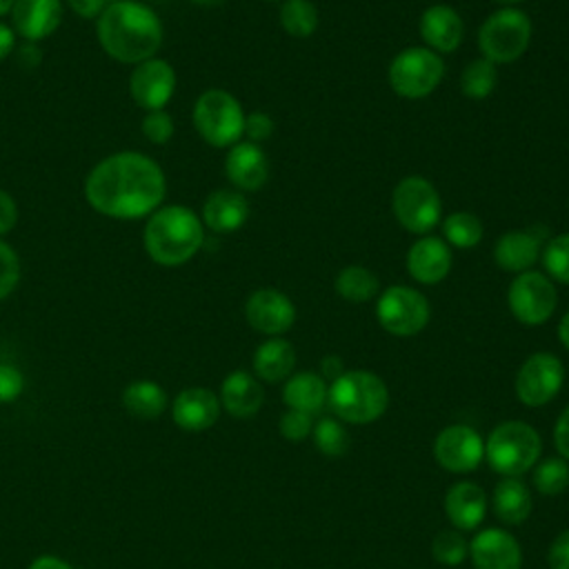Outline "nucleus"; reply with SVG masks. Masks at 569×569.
Segmentation results:
<instances>
[{"label": "nucleus", "mask_w": 569, "mask_h": 569, "mask_svg": "<svg viewBox=\"0 0 569 569\" xmlns=\"http://www.w3.org/2000/svg\"><path fill=\"white\" fill-rule=\"evenodd\" d=\"M540 253H542V233L538 227L507 231L493 244L496 264L511 273L529 271L540 260Z\"/></svg>", "instance_id": "aec40b11"}, {"label": "nucleus", "mask_w": 569, "mask_h": 569, "mask_svg": "<svg viewBox=\"0 0 569 569\" xmlns=\"http://www.w3.org/2000/svg\"><path fill=\"white\" fill-rule=\"evenodd\" d=\"M249 218V202L238 189H218L202 204V224L216 233H231Z\"/></svg>", "instance_id": "5701e85b"}, {"label": "nucleus", "mask_w": 569, "mask_h": 569, "mask_svg": "<svg viewBox=\"0 0 569 569\" xmlns=\"http://www.w3.org/2000/svg\"><path fill=\"white\" fill-rule=\"evenodd\" d=\"M18 222V204L11 198V193H7L4 189H0V236L9 233Z\"/></svg>", "instance_id": "c03bdc74"}, {"label": "nucleus", "mask_w": 569, "mask_h": 569, "mask_svg": "<svg viewBox=\"0 0 569 569\" xmlns=\"http://www.w3.org/2000/svg\"><path fill=\"white\" fill-rule=\"evenodd\" d=\"M531 42V18L516 7H502L485 18L478 29L482 58L493 64L516 62Z\"/></svg>", "instance_id": "423d86ee"}, {"label": "nucleus", "mask_w": 569, "mask_h": 569, "mask_svg": "<svg viewBox=\"0 0 569 569\" xmlns=\"http://www.w3.org/2000/svg\"><path fill=\"white\" fill-rule=\"evenodd\" d=\"M391 209L398 224L409 233H429L440 222L442 200L427 178L407 176L393 187Z\"/></svg>", "instance_id": "1a4fd4ad"}, {"label": "nucleus", "mask_w": 569, "mask_h": 569, "mask_svg": "<svg viewBox=\"0 0 569 569\" xmlns=\"http://www.w3.org/2000/svg\"><path fill=\"white\" fill-rule=\"evenodd\" d=\"M431 553L433 558L440 562V565H447V567H453V565H460L467 553H469V542L465 540L462 533L453 531V529H445L440 531L433 542H431Z\"/></svg>", "instance_id": "e433bc0d"}, {"label": "nucleus", "mask_w": 569, "mask_h": 569, "mask_svg": "<svg viewBox=\"0 0 569 569\" xmlns=\"http://www.w3.org/2000/svg\"><path fill=\"white\" fill-rule=\"evenodd\" d=\"M336 293L349 302H369L380 293L378 276L362 264H347L333 280Z\"/></svg>", "instance_id": "c756f323"}, {"label": "nucleus", "mask_w": 569, "mask_h": 569, "mask_svg": "<svg viewBox=\"0 0 569 569\" xmlns=\"http://www.w3.org/2000/svg\"><path fill=\"white\" fill-rule=\"evenodd\" d=\"M327 393H329V387L322 376L313 371H300L284 382L282 400L289 409L313 416L322 411V407L327 405Z\"/></svg>", "instance_id": "a878e982"}, {"label": "nucleus", "mask_w": 569, "mask_h": 569, "mask_svg": "<svg viewBox=\"0 0 569 569\" xmlns=\"http://www.w3.org/2000/svg\"><path fill=\"white\" fill-rule=\"evenodd\" d=\"M545 273L562 284H569V231L551 236L542 247Z\"/></svg>", "instance_id": "72a5a7b5"}, {"label": "nucleus", "mask_w": 569, "mask_h": 569, "mask_svg": "<svg viewBox=\"0 0 569 569\" xmlns=\"http://www.w3.org/2000/svg\"><path fill=\"white\" fill-rule=\"evenodd\" d=\"M296 367V349L284 338H269L264 340L253 353V371L260 380L280 382L289 378Z\"/></svg>", "instance_id": "bb28decb"}, {"label": "nucleus", "mask_w": 569, "mask_h": 569, "mask_svg": "<svg viewBox=\"0 0 569 569\" xmlns=\"http://www.w3.org/2000/svg\"><path fill=\"white\" fill-rule=\"evenodd\" d=\"M98 42L118 62L140 64L162 44V22L153 9L136 0H116L104 7L96 24Z\"/></svg>", "instance_id": "f03ea898"}, {"label": "nucleus", "mask_w": 569, "mask_h": 569, "mask_svg": "<svg viewBox=\"0 0 569 569\" xmlns=\"http://www.w3.org/2000/svg\"><path fill=\"white\" fill-rule=\"evenodd\" d=\"M124 409L136 418H158L167 409V393L153 380H133L122 391Z\"/></svg>", "instance_id": "c85d7f7f"}, {"label": "nucleus", "mask_w": 569, "mask_h": 569, "mask_svg": "<svg viewBox=\"0 0 569 569\" xmlns=\"http://www.w3.org/2000/svg\"><path fill=\"white\" fill-rule=\"evenodd\" d=\"M445 76V62L440 53L429 47H407L389 62V84L393 93L407 100L427 98L438 89Z\"/></svg>", "instance_id": "6e6552de"}, {"label": "nucleus", "mask_w": 569, "mask_h": 569, "mask_svg": "<svg viewBox=\"0 0 569 569\" xmlns=\"http://www.w3.org/2000/svg\"><path fill=\"white\" fill-rule=\"evenodd\" d=\"M193 4H200V7H216V4H220L222 0H191Z\"/></svg>", "instance_id": "864d4df0"}, {"label": "nucleus", "mask_w": 569, "mask_h": 569, "mask_svg": "<svg viewBox=\"0 0 569 569\" xmlns=\"http://www.w3.org/2000/svg\"><path fill=\"white\" fill-rule=\"evenodd\" d=\"M551 569H569V529H565L549 547L547 553Z\"/></svg>", "instance_id": "37998d69"}, {"label": "nucleus", "mask_w": 569, "mask_h": 569, "mask_svg": "<svg viewBox=\"0 0 569 569\" xmlns=\"http://www.w3.org/2000/svg\"><path fill=\"white\" fill-rule=\"evenodd\" d=\"M264 391L249 371H231L220 385V405L236 418H249L262 407Z\"/></svg>", "instance_id": "393cba45"}, {"label": "nucleus", "mask_w": 569, "mask_h": 569, "mask_svg": "<svg viewBox=\"0 0 569 569\" xmlns=\"http://www.w3.org/2000/svg\"><path fill=\"white\" fill-rule=\"evenodd\" d=\"M311 416L309 413H302V411H296V409H289L282 418H280V433L287 438V440H302L311 433Z\"/></svg>", "instance_id": "ea45409f"}, {"label": "nucleus", "mask_w": 569, "mask_h": 569, "mask_svg": "<svg viewBox=\"0 0 569 569\" xmlns=\"http://www.w3.org/2000/svg\"><path fill=\"white\" fill-rule=\"evenodd\" d=\"M24 389V378L13 365H0V402H13Z\"/></svg>", "instance_id": "a19ab883"}, {"label": "nucleus", "mask_w": 569, "mask_h": 569, "mask_svg": "<svg viewBox=\"0 0 569 569\" xmlns=\"http://www.w3.org/2000/svg\"><path fill=\"white\" fill-rule=\"evenodd\" d=\"M193 127L211 147H233L244 136L242 104L224 89H207L193 104Z\"/></svg>", "instance_id": "0eeeda50"}, {"label": "nucleus", "mask_w": 569, "mask_h": 569, "mask_svg": "<svg viewBox=\"0 0 569 569\" xmlns=\"http://www.w3.org/2000/svg\"><path fill=\"white\" fill-rule=\"evenodd\" d=\"M451 247L436 236L416 240L407 251V271L420 284H438L451 271Z\"/></svg>", "instance_id": "a211bd4d"}, {"label": "nucleus", "mask_w": 569, "mask_h": 569, "mask_svg": "<svg viewBox=\"0 0 569 569\" xmlns=\"http://www.w3.org/2000/svg\"><path fill=\"white\" fill-rule=\"evenodd\" d=\"M420 38L436 53H451L465 38V22L451 4H431L422 11L418 22Z\"/></svg>", "instance_id": "dca6fc26"}, {"label": "nucleus", "mask_w": 569, "mask_h": 569, "mask_svg": "<svg viewBox=\"0 0 569 569\" xmlns=\"http://www.w3.org/2000/svg\"><path fill=\"white\" fill-rule=\"evenodd\" d=\"M558 340H560L562 347L569 351V311L560 318V325H558Z\"/></svg>", "instance_id": "3c124183"}, {"label": "nucleus", "mask_w": 569, "mask_h": 569, "mask_svg": "<svg viewBox=\"0 0 569 569\" xmlns=\"http://www.w3.org/2000/svg\"><path fill=\"white\" fill-rule=\"evenodd\" d=\"M20 280V260L18 253L0 240V300L7 298Z\"/></svg>", "instance_id": "58836bf2"}, {"label": "nucleus", "mask_w": 569, "mask_h": 569, "mask_svg": "<svg viewBox=\"0 0 569 569\" xmlns=\"http://www.w3.org/2000/svg\"><path fill=\"white\" fill-rule=\"evenodd\" d=\"M167 193L156 160L138 151H118L100 160L84 180L87 202L102 216L133 220L153 213Z\"/></svg>", "instance_id": "f257e3e1"}, {"label": "nucleus", "mask_w": 569, "mask_h": 569, "mask_svg": "<svg viewBox=\"0 0 569 569\" xmlns=\"http://www.w3.org/2000/svg\"><path fill=\"white\" fill-rule=\"evenodd\" d=\"M129 91L138 107L158 111L171 100L176 91V71L167 60L149 58L136 64L129 78Z\"/></svg>", "instance_id": "2eb2a0df"}, {"label": "nucleus", "mask_w": 569, "mask_h": 569, "mask_svg": "<svg viewBox=\"0 0 569 569\" xmlns=\"http://www.w3.org/2000/svg\"><path fill=\"white\" fill-rule=\"evenodd\" d=\"M327 405L340 420L349 425H367L385 413L389 391L382 378L373 371L351 369L331 382Z\"/></svg>", "instance_id": "20e7f679"}, {"label": "nucleus", "mask_w": 569, "mask_h": 569, "mask_svg": "<svg viewBox=\"0 0 569 569\" xmlns=\"http://www.w3.org/2000/svg\"><path fill=\"white\" fill-rule=\"evenodd\" d=\"M433 456L447 471L467 473L485 458V442L476 429L467 425H451L436 436Z\"/></svg>", "instance_id": "4468645a"}, {"label": "nucleus", "mask_w": 569, "mask_h": 569, "mask_svg": "<svg viewBox=\"0 0 569 569\" xmlns=\"http://www.w3.org/2000/svg\"><path fill=\"white\" fill-rule=\"evenodd\" d=\"M13 2H16V0H0V16L9 13L11 7H13Z\"/></svg>", "instance_id": "603ef678"}, {"label": "nucleus", "mask_w": 569, "mask_h": 569, "mask_svg": "<svg viewBox=\"0 0 569 569\" xmlns=\"http://www.w3.org/2000/svg\"><path fill=\"white\" fill-rule=\"evenodd\" d=\"M273 133V120L269 113L264 111H251L249 116H244V136L249 138V142H264L269 136Z\"/></svg>", "instance_id": "79ce46f5"}, {"label": "nucleus", "mask_w": 569, "mask_h": 569, "mask_svg": "<svg viewBox=\"0 0 569 569\" xmlns=\"http://www.w3.org/2000/svg\"><path fill=\"white\" fill-rule=\"evenodd\" d=\"M204 242L202 220L184 204H167L144 224V249L162 267L189 262Z\"/></svg>", "instance_id": "7ed1b4c3"}, {"label": "nucleus", "mask_w": 569, "mask_h": 569, "mask_svg": "<svg viewBox=\"0 0 569 569\" xmlns=\"http://www.w3.org/2000/svg\"><path fill=\"white\" fill-rule=\"evenodd\" d=\"M220 416V398L207 387L182 389L171 407L173 422L184 431H204Z\"/></svg>", "instance_id": "4be33fe9"}, {"label": "nucleus", "mask_w": 569, "mask_h": 569, "mask_svg": "<svg viewBox=\"0 0 569 569\" xmlns=\"http://www.w3.org/2000/svg\"><path fill=\"white\" fill-rule=\"evenodd\" d=\"M553 445L558 453L569 460V407L558 416L556 429H553Z\"/></svg>", "instance_id": "a18cd8bd"}, {"label": "nucleus", "mask_w": 569, "mask_h": 569, "mask_svg": "<svg viewBox=\"0 0 569 569\" xmlns=\"http://www.w3.org/2000/svg\"><path fill=\"white\" fill-rule=\"evenodd\" d=\"M264 2H276V0H264Z\"/></svg>", "instance_id": "6e6d98bb"}, {"label": "nucleus", "mask_w": 569, "mask_h": 569, "mask_svg": "<svg viewBox=\"0 0 569 569\" xmlns=\"http://www.w3.org/2000/svg\"><path fill=\"white\" fill-rule=\"evenodd\" d=\"M278 20L289 36L309 38L318 29V9L311 0H284Z\"/></svg>", "instance_id": "473e14b6"}, {"label": "nucleus", "mask_w": 569, "mask_h": 569, "mask_svg": "<svg viewBox=\"0 0 569 569\" xmlns=\"http://www.w3.org/2000/svg\"><path fill=\"white\" fill-rule=\"evenodd\" d=\"M538 431L520 420H507L493 427L485 442V458L489 467L502 476H520L540 458Z\"/></svg>", "instance_id": "39448f33"}, {"label": "nucleus", "mask_w": 569, "mask_h": 569, "mask_svg": "<svg viewBox=\"0 0 569 569\" xmlns=\"http://www.w3.org/2000/svg\"><path fill=\"white\" fill-rule=\"evenodd\" d=\"M493 2H498V4H505V7H511V4H516V2H522V0H493Z\"/></svg>", "instance_id": "5fc2aeb1"}, {"label": "nucleus", "mask_w": 569, "mask_h": 569, "mask_svg": "<svg viewBox=\"0 0 569 569\" xmlns=\"http://www.w3.org/2000/svg\"><path fill=\"white\" fill-rule=\"evenodd\" d=\"M16 47V31L0 22V60L7 58Z\"/></svg>", "instance_id": "de8ad7c7"}, {"label": "nucleus", "mask_w": 569, "mask_h": 569, "mask_svg": "<svg viewBox=\"0 0 569 569\" xmlns=\"http://www.w3.org/2000/svg\"><path fill=\"white\" fill-rule=\"evenodd\" d=\"M476 569H520L522 551L518 540L502 529H485L469 545Z\"/></svg>", "instance_id": "6ab92c4d"}, {"label": "nucleus", "mask_w": 569, "mask_h": 569, "mask_svg": "<svg viewBox=\"0 0 569 569\" xmlns=\"http://www.w3.org/2000/svg\"><path fill=\"white\" fill-rule=\"evenodd\" d=\"M498 84V69L487 58H476L467 62L460 73V91L469 100H485L493 93Z\"/></svg>", "instance_id": "2f4dec72"}, {"label": "nucleus", "mask_w": 569, "mask_h": 569, "mask_svg": "<svg viewBox=\"0 0 569 569\" xmlns=\"http://www.w3.org/2000/svg\"><path fill=\"white\" fill-rule=\"evenodd\" d=\"M142 133L149 142L153 144H164L171 140L173 136V120L171 116L164 111V109H158V111H149L144 118H142Z\"/></svg>", "instance_id": "4c0bfd02"}, {"label": "nucleus", "mask_w": 569, "mask_h": 569, "mask_svg": "<svg viewBox=\"0 0 569 569\" xmlns=\"http://www.w3.org/2000/svg\"><path fill=\"white\" fill-rule=\"evenodd\" d=\"M565 382V367L549 351L531 353L518 369L516 396L527 407H542L556 398Z\"/></svg>", "instance_id": "f8f14e48"}, {"label": "nucleus", "mask_w": 569, "mask_h": 569, "mask_svg": "<svg viewBox=\"0 0 569 569\" xmlns=\"http://www.w3.org/2000/svg\"><path fill=\"white\" fill-rule=\"evenodd\" d=\"M244 318L251 329L273 338L293 327L296 305L280 289H256L244 302Z\"/></svg>", "instance_id": "ddd939ff"}, {"label": "nucleus", "mask_w": 569, "mask_h": 569, "mask_svg": "<svg viewBox=\"0 0 569 569\" xmlns=\"http://www.w3.org/2000/svg\"><path fill=\"white\" fill-rule=\"evenodd\" d=\"M29 569H71V565H67L64 560L53 558V556H40L29 565Z\"/></svg>", "instance_id": "09e8293b"}, {"label": "nucleus", "mask_w": 569, "mask_h": 569, "mask_svg": "<svg viewBox=\"0 0 569 569\" xmlns=\"http://www.w3.org/2000/svg\"><path fill=\"white\" fill-rule=\"evenodd\" d=\"M431 316L429 300L413 287L391 284L378 293L376 318L378 325L398 338L420 333Z\"/></svg>", "instance_id": "9d476101"}, {"label": "nucleus", "mask_w": 569, "mask_h": 569, "mask_svg": "<svg viewBox=\"0 0 569 569\" xmlns=\"http://www.w3.org/2000/svg\"><path fill=\"white\" fill-rule=\"evenodd\" d=\"M445 511L453 527L476 529L487 513V493L473 482H456L445 496Z\"/></svg>", "instance_id": "b1692460"}, {"label": "nucleus", "mask_w": 569, "mask_h": 569, "mask_svg": "<svg viewBox=\"0 0 569 569\" xmlns=\"http://www.w3.org/2000/svg\"><path fill=\"white\" fill-rule=\"evenodd\" d=\"M322 373L327 376V378H338L340 373H345V369H342V360L338 358V356H327L325 360H322Z\"/></svg>", "instance_id": "8fccbe9b"}, {"label": "nucleus", "mask_w": 569, "mask_h": 569, "mask_svg": "<svg viewBox=\"0 0 569 569\" xmlns=\"http://www.w3.org/2000/svg\"><path fill=\"white\" fill-rule=\"evenodd\" d=\"M313 440L316 447L325 453V456H342L349 449V433L347 429L333 420V418H322L316 427H313Z\"/></svg>", "instance_id": "c9c22d12"}, {"label": "nucleus", "mask_w": 569, "mask_h": 569, "mask_svg": "<svg viewBox=\"0 0 569 569\" xmlns=\"http://www.w3.org/2000/svg\"><path fill=\"white\" fill-rule=\"evenodd\" d=\"M533 487L542 496H556L569 487V465L565 458H547L533 469Z\"/></svg>", "instance_id": "f704fd0d"}, {"label": "nucleus", "mask_w": 569, "mask_h": 569, "mask_svg": "<svg viewBox=\"0 0 569 569\" xmlns=\"http://www.w3.org/2000/svg\"><path fill=\"white\" fill-rule=\"evenodd\" d=\"M493 513L505 525H520L531 513V493L518 476H505L493 489Z\"/></svg>", "instance_id": "cd10ccee"}, {"label": "nucleus", "mask_w": 569, "mask_h": 569, "mask_svg": "<svg viewBox=\"0 0 569 569\" xmlns=\"http://www.w3.org/2000/svg\"><path fill=\"white\" fill-rule=\"evenodd\" d=\"M67 2L73 9V13H78L80 18H98L107 7V0H67Z\"/></svg>", "instance_id": "49530a36"}, {"label": "nucleus", "mask_w": 569, "mask_h": 569, "mask_svg": "<svg viewBox=\"0 0 569 569\" xmlns=\"http://www.w3.org/2000/svg\"><path fill=\"white\" fill-rule=\"evenodd\" d=\"M62 20L60 0H16L11 7V27L24 40H42L51 36Z\"/></svg>", "instance_id": "412c9836"}, {"label": "nucleus", "mask_w": 569, "mask_h": 569, "mask_svg": "<svg viewBox=\"0 0 569 569\" xmlns=\"http://www.w3.org/2000/svg\"><path fill=\"white\" fill-rule=\"evenodd\" d=\"M224 173L238 191H258L269 178V160L260 144L236 142L224 156Z\"/></svg>", "instance_id": "f3484780"}, {"label": "nucleus", "mask_w": 569, "mask_h": 569, "mask_svg": "<svg viewBox=\"0 0 569 569\" xmlns=\"http://www.w3.org/2000/svg\"><path fill=\"white\" fill-rule=\"evenodd\" d=\"M507 305L513 318L527 327L547 322L558 307V291L553 280L542 271L516 273L507 289Z\"/></svg>", "instance_id": "9b49d317"}, {"label": "nucleus", "mask_w": 569, "mask_h": 569, "mask_svg": "<svg viewBox=\"0 0 569 569\" xmlns=\"http://www.w3.org/2000/svg\"><path fill=\"white\" fill-rule=\"evenodd\" d=\"M442 236L449 247L473 249L485 236L482 220L471 211H453L442 220Z\"/></svg>", "instance_id": "7c9ffc66"}]
</instances>
